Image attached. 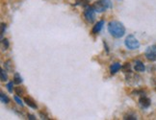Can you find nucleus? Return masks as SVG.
<instances>
[{
    "instance_id": "23",
    "label": "nucleus",
    "mask_w": 156,
    "mask_h": 120,
    "mask_svg": "<svg viewBox=\"0 0 156 120\" xmlns=\"http://www.w3.org/2000/svg\"><path fill=\"white\" fill-rule=\"evenodd\" d=\"M5 30H6V24L5 23H1V36H3Z\"/></svg>"
},
{
    "instance_id": "7",
    "label": "nucleus",
    "mask_w": 156,
    "mask_h": 120,
    "mask_svg": "<svg viewBox=\"0 0 156 120\" xmlns=\"http://www.w3.org/2000/svg\"><path fill=\"white\" fill-rule=\"evenodd\" d=\"M24 103H26L27 106L30 107V108H32V109H37V108H38L37 104H36V101H35L32 97H30V96L24 97Z\"/></svg>"
},
{
    "instance_id": "3",
    "label": "nucleus",
    "mask_w": 156,
    "mask_h": 120,
    "mask_svg": "<svg viewBox=\"0 0 156 120\" xmlns=\"http://www.w3.org/2000/svg\"><path fill=\"white\" fill-rule=\"evenodd\" d=\"M124 44L130 50H135L140 47L139 41H138L133 35H128L127 37H126L125 41H124Z\"/></svg>"
},
{
    "instance_id": "10",
    "label": "nucleus",
    "mask_w": 156,
    "mask_h": 120,
    "mask_svg": "<svg viewBox=\"0 0 156 120\" xmlns=\"http://www.w3.org/2000/svg\"><path fill=\"white\" fill-rule=\"evenodd\" d=\"M119 69H121V64H119V63H115L113 64H111V66H110V73L112 75H114V74L117 73V72Z\"/></svg>"
},
{
    "instance_id": "14",
    "label": "nucleus",
    "mask_w": 156,
    "mask_h": 120,
    "mask_svg": "<svg viewBox=\"0 0 156 120\" xmlns=\"http://www.w3.org/2000/svg\"><path fill=\"white\" fill-rule=\"evenodd\" d=\"M14 92H16L17 95H19V96H22L25 94V89L22 88V86H17L16 89H14Z\"/></svg>"
},
{
    "instance_id": "1",
    "label": "nucleus",
    "mask_w": 156,
    "mask_h": 120,
    "mask_svg": "<svg viewBox=\"0 0 156 120\" xmlns=\"http://www.w3.org/2000/svg\"><path fill=\"white\" fill-rule=\"evenodd\" d=\"M108 32L110 33L112 37H114L116 39H119L124 36L125 27L119 21L113 20L108 23Z\"/></svg>"
},
{
    "instance_id": "17",
    "label": "nucleus",
    "mask_w": 156,
    "mask_h": 120,
    "mask_svg": "<svg viewBox=\"0 0 156 120\" xmlns=\"http://www.w3.org/2000/svg\"><path fill=\"white\" fill-rule=\"evenodd\" d=\"M6 71H7V70L1 69V81H2V82H6L7 80H8V75H7Z\"/></svg>"
},
{
    "instance_id": "24",
    "label": "nucleus",
    "mask_w": 156,
    "mask_h": 120,
    "mask_svg": "<svg viewBox=\"0 0 156 120\" xmlns=\"http://www.w3.org/2000/svg\"><path fill=\"white\" fill-rule=\"evenodd\" d=\"M27 117H28V119H30V120H35L36 119V116L33 115V114H27Z\"/></svg>"
},
{
    "instance_id": "18",
    "label": "nucleus",
    "mask_w": 156,
    "mask_h": 120,
    "mask_svg": "<svg viewBox=\"0 0 156 120\" xmlns=\"http://www.w3.org/2000/svg\"><path fill=\"white\" fill-rule=\"evenodd\" d=\"M14 81L13 82H9L8 84H7V86H6V88L7 89H8V91L12 93L13 92V88H14Z\"/></svg>"
},
{
    "instance_id": "13",
    "label": "nucleus",
    "mask_w": 156,
    "mask_h": 120,
    "mask_svg": "<svg viewBox=\"0 0 156 120\" xmlns=\"http://www.w3.org/2000/svg\"><path fill=\"white\" fill-rule=\"evenodd\" d=\"M121 70L124 72L125 74H128L131 72V66H130L129 63H125L123 65H121Z\"/></svg>"
},
{
    "instance_id": "2",
    "label": "nucleus",
    "mask_w": 156,
    "mask_h": 120,
    "mask_svg": "<svg viewBox=\"0 0 156 120\" xmlns=\"http://www.w3.org/2000/svg\"><path fill=\"white\" fill-rule=\"evenodd\" d=\"M92 7L96 13H103L107 9L112 8V3L110 0H97Z\"/></svg>"
},
{
    "instance_id": "11",
    "label": "nucleus",
    "mask_w": 156,
    "mask_h": 120,
    "mask_svg": "<svg viewBox=\"0 0 156 120\" xmlns=\"http://www.w3.org/2000/svg\"><path fill=\"white\" fill-rule=\"evenodd\" d=\"M4 66H5V70L9 71V72H13L14 70V65H13V61L11 60L6 61L4 63Z\"/></svg>"
},
{
    "instance_id": "21",
    "label": "nucleus",
    "mask_w": 156,
    "mask_h": 120,
    "mask_svg": "<svg viewBox=\"0 0 156 120\" xmlns=\"http://www.w3.org/2000/svg\"><path fill=\"white\" fill-rule=\"evenodd\" d=\"M2 43H3V45H4V48H5V50L9 48V41H8V39H2Z\"/></svg>"
},
{
    "instance_id": "20",
    "label": "nucleus",
    "mask_w": 156,
    "mask_h": 120,
    "mask_svg": "<svg viewBox=\"0 0 156 120\" xmlns=\"http://www.w3.org/2000/svg\"><path fill=\"white\" fill-rule=\"evenodd\" d=\"M14 101H16L17 104H19V105H20L21 107H23V103H22V101H21V99H20V98L19 97V95L14 96Z\"/></svg>"
},
{
    "instance_id": "12",
    "label": "nucleus",
    "mask_w": 156,
    "mask_h": 120,
    "mask_svg": "<svg viewBox=\"0 0 156 120\" xmlns=\"http://www.w3.org/2000/svg\"><path fill=\"white\" fill-rule=\"evenodd\" d=\"M90 4V0H75V5L81 7H88Z\"/></svg>"
},
{
    "instance_id": "9",
    "label": "nucleus",
    "mask_w": 156,
    "mask_h": 120,
    "mask_svg": "<svg viewBox=\"0 0 156 120\" xmlns=\"http://www.w3.org/2000/svg\"><path fill=\"white\" fill-rule=\"evenodd\" d=\"M134 69H135V71H137V72H144V70H146V66H144V64L141 61H136Z\"/></svg>"
},
{
    "instance_id": "19",
    "label": "nucleus",
    "mask_w": 156,
    "mask_h": 120,
    "mask_svg": "<svg viewBox=\"0 0 156 120\" xmlns=\"http://www.w3.org/2000/svg\"><path fill=\"white\" fill-rule=\"evenodd\" d=\"M123 119H126V120H136L137 117L135 115H132V114H126L124 115V117H123Z\"/></svg>"
},
{
    "instance_id": "5",
    "label": "nucleus",
    "mask_w": 156,
    "mask_h": 120,
    "mask_svg": "<svg viewBox=\"0 0 156 120\" xmlns=\"http://www.w3.org/2000/svg\"><path fill=\"white\" fill-rule=\"evenodd\" d=\"M144 55H146L147 59L148 61H156V45H151L150 47H147Z\"/></svg>"
},
{
    "instance_id": "15",
    "label": "nucleus",
    "mask_w": 156,
    "mask_h": 120,
    "mask_svg": "<svg viewBox=\"0 0 156 120\" xmlns=\"http://www.w3.org/2000/svg\"><path fill=\"white\" fill-rule=\"evenodd\" d=\"M0 99H1V102L3 104H8L9 102H10V99H9V97L6 95V94H4L3 92L0 93Z\"/></svg>"
},
{
    "instance_id": "22",
    "label": "nucleus",
    "mask_w": 156,
    "mask_h": 120,
    "mask_svg": "<svg viewBox=\"0 0 156 120\" xmlns=\"http://www.w3.org/2000/svg\"><path fill=\"white\" fill-rule=\"evenodd\" d=\"M40 116L42 117V119H49V116L46 114L45 111H43V112L42 111L40 112Z\"/></svg>"
},
{
    "instance_id": "8",
    "label": "nucleus",
    "mask_w": 156,
    "mask_h": 120,
    "mask_svg": "<svg viewBox=\"0 0 156 120\" xmlns=\"http://www.w3.org/2000/svg\"><path fill=\"white\" fill-rule=\"evenodd\" d=\"M103 25H104V20H100L98 21L97 23H96L95 26L93 27V34H97V33H99L101 29L103 28Z\"/></svg>"
},
{
    "instance_id": "16",
    "label": "nucleus",
    "mask_w": 156,
    "mask_h": 120,
    "mask_svg": "<svg viewBox=\"0 0 156 120\" xmlns=\"http://www.w3.org/2000/svg\"><path fill=\"white\" fill-rule=\"evenodd\" d=\"M21 82H22V79H21L20 75L19 73H14V83L17 84V85H19Z\"/></svg>"
},
{
    "instance_id": "6",
    "label": "nucleus",
    "mask_w": 156,
    "mask_h": 120,
    "mask_svg": "<svg viewBox=\"0 0 156 120\" xmlns=\"http://www.w3.org/2000/svg\"><path fill=\"white\" fill-rule=\"evenodd\" d=\"M139 104L141 105V107L144 108V109H147L150 106L151 104V101L148 97H147L146 95H142L140 97L139 99Z\"/></svg>"
},
{
    "instance_id": "4",
    "label": "nucleus",
    "mask_w": 156,
    "mask_h": 120,
    "mask_svg": "<svg viewBox=\"0 0 156 120\" xmlns=\"http://www.w3.org/2000/svg\"><path fill=\"white\" fill-rule=\"evenodd\" d=\"M96 11L93 10V7H87V9L84 12V16L86 20L90 23H93L96 20Z\"/></svg>"
}]
</instances>
